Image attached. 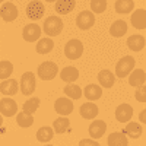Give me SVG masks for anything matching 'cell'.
Returning a JSON list of instances; mask_svg holds the SVG:
<instances>
[{"mask_svg": "<svg viewBox=\"0 0 146 146\" xmlns=\"http://www.w3.org/2000/svg\"><path fill=\"white\" fill-rule=\"evenodd\" d=\"M44 32L48 36H57L63 31V21L58 16H48L44 21Z\"/></svg>", "mask_w": 146, "mask_h": 146, "instance_id": "obj_1", "label": "cell"}, {"mask_svg": "<svg viewBox=\"0 0 146 146\" xmlns=\"http://www.w3.org/2000/svg\"><path fill=\"white\" fill-rule=\"evenodd\" d=\"M135 69V58L131 56H126L120 58L115 64V76L118 78H126L129 73Z\"/></svg>", "mask_w": 146, "mask_h": 146, "instance_id": "obj_2", "label": "cell"}, {"mask_svg": "<svg viewBox=\"0 0 146 146\" xmlns=\"http://www.w3.org/2000/svg\"><path fill=\"white\" fill-rule=\"evenodd\" d=\"M36 73H38L40 79L42 80H51L56 78V75L58 73V67L54 62H44L38 66V70H36Z\"/></svg>", "mask_w": 146, "mask_h": 146, "instance_id": "obj_3", "label": "cell"}, {"mask_svg": "<svg viewBox=\"0 0 146 146\" xmlns=\"http://www.w3.org/2000/svg\"><path fill=\"white\" fill-rule=\"evenodd\" d=\"M64 54L69 60H78L83 54V44L79 40H70L64 47Z\"/></svg>", "mask_w": 146, "mask_h": 146, "instance_id": "obj_4", "label": "cell"}, {"mask_svg": "<svg viewBox=\"0 0 146 146\" xmlns=\"http://www.w3.org/2000/svg\"><path fill=\"white\" fill-rule=\"evenodd\" d=\"M35 76H34V73L31 72H27V73H23L22 78H21V92L25 95V96H29L34 94L35 91Z\"/></svg>", "mask_w": 146, "mask_h": 146, "instance_id": "obj_5", "label": "cell"}, {"mask_svg": "<svg viewBox=\"0 0 146 146\" xmlns=\"http://www.w3.org/2000/svg\"><path fill=\"white\" fill-rule=\"evenodd\" d=\"M94 23H95V15L92 13L91 10H83V12H80V13L78 15V18H76V25H78L79 29H82V31H86V29L92 28Z\"/></svg>", "mask_w": 146, "mask_h": 146, "instance_id": "obj_6", "label": "cell"}, {"mask_svg": "<svg viewBox=\"0 0 146 146\" xmlns=\"http://www.w3.org/2000/svg\"><path fill=\"white\" fill-rule=\"evenodd\" d=\"M44 12H45L44 5L41 2H38V0H32V2L27 6V16L29 19H32V21L41 19L42 15H44Z\"/></svg>", "mask_w": 146, "mask_h": 146, "instance_id": "obj_7", "label": "cell"}, {"mask_svg": "<svg viewBox=\"0 0 146 146\" xmlns=\"http://www.w3.org/2000/svg\"><path fill=\"white\" fill-rule=\"evenodd\" d=\"M22 36H23V40L28 41V42L38 41V38L41 36L40 25H36V23H28V25H25V28L22 31Z\"/></svg>", "mask_w": 146, "mask_h": 146, "instance_id": "obj_8", "label": "cell"}, {"mask_svg": "<svg viewBox=\"0 0 146 146\" xmlns=\"http://www.w3.org/2000/svg\"><path fill=\"white\" fill-rule=\"evenodd\" d=\"M16 113H18V104L12 98H3L0 101V114L2 115L12 117L16 115Z\"/></svg>", "mask_w": 146, "mask_h": 146, "instance_id": "obj_9", "label": "cell"}, {"mask_svg": "<svg viewBox=\"0 0 146 146\" xmlns=\"http://www.w3.org/2000/svg\"><path fill=\"white\" fill-rule=\"evenodd\" d=\"M133 117V108L129 104H121L115 108V118L120 123H129Z\"/></svg>", "mask_w": 146, "mask_h": 146, "instance_id": "obj_10", "label": "cell"}, {"mask_svg": "<svg viewBox=\"0 0 146 146\" xmlns=\"http://www.w3.org/2000/svg\"><path fill=\"white\" fill-rule=\"evenodd\" d=\"M54 110H56V113L60 114V115H69L72 111H73V102L69 100V98H58L56 100V104H54Z\"/></svg>", "mask_w": 146, "mask_h": 146, "instance_id": "obj_11", "label": "cell"}, {"mask_svg": "<svg viewBox=\"0 0 146 146\" xmlns=\"http://www.w3.org/2000/svg\"><path fill=\"white\" fill-rule=\"evenodd\" d=\"M0 16L6 22H12L18 18V7L13 3H3L2 9H0Z\"/></svg>", "mask_w": 146, "mask_h": 146, "instance_id": "obj_12", "label": "cell"}, {"mask_svg": "<svg viewBox=\"0 0 146 146\" xmlns=\"http://www.w3.org/2000/svg\"><path fill=\"white\" fill-rule=\"evenodd\" d=\"M107 131V124L102 120H94L89 126V135L92 139H100L105 135Z\"/></svg>", "mask_w": 146, "mask_h": 146, "instance_id": "obj_13", "label": "cell"}, {"mask_svg": "<svg viewBox=\"0 0 146 146\" xmlns=\"http://www.w3.org/2000/svg\"><path fill=\"white\" fill-rule=\"evenodd\" d=\"M19 91V85L15 79H5L0 83V92L6 96H12Z\"/></svg>", "mask_w": 146, "mask_h": 146, "instance_id": "obj_14", "label": "cell"}, {"mask_svg": "<svg viewBox=\"0 0 146 146\" xmlns=\"http://www.w3.org/2000/svg\"><path fill=\"white\" fill-rule=\"evenodd\" d=\"M130 21H131V25L136 29H145L146 28V12H145V9L135 10Z\"/></svg>", "mask_w": 146, "mask_h": 146, "instance_id": "obj_15", "label": "cell"}, {"mask_svg": "<svg viewBox=\"0 0 146 146\" xmlns=\"http://www.w3.org/2000/svg\"><path fill=\"white\" fill-rule=\"evenodd\" d=\"M83 95H85V98H86L88 101H96V100H100L101 96H102V88L100 86V85H88L86 88L83 89Z\"/></svg>", "mask_w": 146, "mask_h": 146, "instance_id": "obj_16", "label": "cell"}, {"mask_svg": "<svg viewBox=\"0 0 146 146\" xmlns=\"http://www.w3.org/2000/svg\"><path fill=\"white\" fill-rule=\"evenodd\" d=\"M98 107H96L92 101L89 102H85L82 107H80V115L86 120H94L96 115H98Z\"/></svg>", "mask_w": 146, "mask_h": 146, "instance_id": "obj_17", "label": "cell"}, {"mask_svg": "<svg viewBox=\"0 0 146 146\" xmlns=\"http://www.w3.org/2000/svg\"><path fill=\"white\" fill-rule=\"evenodd\" d=\"M129 83L131 86H142L145 85V79H146V75H145V70L143 69H136V70H131L129 73Z\"/></svg>", "mask_w": 146, "mask_h": 146, "instance_id": "obj_18", "label": "cell"}, {"mask_svg": "<svg viewBox=\"0 0 146 146\" xmlns=\"http://www.w3.org/2000/svg\"><path fill=\"white\" fill-rule=\"evenodd\" d=\"M76 2L75 0H57L56 2V12L58 15H67L75 9Z\"/></svg>", "mask_w": 146, "mask_h": 146, "instance_id": "obj_19", "label": "cell"}, {"mask_svg": "<svg viewBox=\"0 0 146 146\" xmlns=\"http://www.w3.org/2000/svg\"><path fill=\"white\" fill-rule=\"evenodd\" d=\"M108 146H127L129 142H127V137L123 131H114L108 136V140H107Z\"/></svg>", "mask_w": 146, "mask_h": 146, "instance_id": "obj_20", "label": "cell"}, {"mask_svg": "<svg viewBox=\"0 0 146 146\" xmlns=\"http://www.w3.org/2000/svg\"><path fill=\"white\" fill-rule=\"evenodd\" d=\"M123 133L126 136L131 137V139H137L142 136V133H143V127L137 123H133V121H129L127 126L123 129Z\"/></svg>", "mask_w": 146, "mask_h": 146, "instance_id": "obj_21", "label": "cell"}, {"mask_svg": "<svg viewBox=\"0 0 146 146\" xmlns=\"http://www.w3.org/2000/svg\"><path fill=\"white\" fill-rule=\"evenodd\" d=\"M127 32V23L126 21H115L111 27H110V34H111L113 36H115V38H121V36H124Z\"/></svg>", "mask_w": 146, "mask_h": 146, "instance_id": "obj_22", "label": "cell"}, {"mask_svg": "<svg viewBox=\"0 0 146 146\" xmlns=\"http://www.w3.org/2000/svg\"><path fill=\"white\" fill-rule=\"evenodd\" d=\"M98 80H100V85H102V88H111L114 82H115V76H114V73H111L110 70H101L98 73Z\"/></svg>", "mask_w": 146, "mask_h": 146, "instance_id": "obj_23", "label": "cell"}, {"mask_svg": "<svg viewBox=\"0 0 146 146\" xmlns=\"http://www.w3.org/2000/svg\"><path fill=\"white\" fill-rule=\"evenodd\" d=\"M60 78L67 83H73L79 78V70L76 67H73V66H67L60 72Z\"/></svg>", "mask_w": 146, "mask_h": 146, "instance_id": "obj_24", "label": "cell"}, {"mask_svg": "<svg viewBox=\"0 0 146 146\" xmlns=\"http://www.w3.org/2000/svg\"><path fill=\"white\" fill-rule=\"evenodd\" d=\"M127 47L131 51H142L145 48V36L131 35L130 38H127Z\"/></svg>", "mask_w": 146, "mask_h": 146, "instance_id": "obj_25", "label": "cell"}, {"mask_svg": "<svg viewBox=\"0 0 146 146\" xmlns=\"http://www.w3.org/2000/svg\"><path fill=\"white\" fill-rule=\"evenodd\" d=\"M54 48V41L51 38H41L38 42H36L35 50L38 54H48Z\"/></svg>", "mask_w": 146, "mask_h": 146, "instance_id": "obj_26", "label": "cell"}, {"mask_svg": "<svg viewBox=\"0 0 146 146\" xmlns=\"http://www.w3.org/2000/svg\"><path fill=\"white\" fill-rule=\"evenodd\" d=\"M135 7V3L133 0H117L115 2V12L120 15H126V13H130Z\"/></svg>", "mask_w": 146, "mask_h": 146, "instance_id": "obj_27", "label": "cell"}, {"mask_svg": "<svg viewBox=\"0 0 146 146\" xmlns=\"http://www.w3.org/2000/svg\"><path fill=\"white\" fill-rule=\"evenodd\" d=\"M69 126H70V121L67 120V117H63V115H62V117H58V118L54 120L53 130H54L56 133H58V135H62V133L67 131Z\"/></svg>", "mask_w": 146, "mask_h": 146, "instance_id": "obj_28", "label": "cell"}, {"mask_svg": "<svg viewBox=\"0 0 146 146\" xmlns=\"http://www.w3.org/2000/svg\"><path fill=\"white\" fill-rule=\"evenodd\" d=\"M53 136H54V130L51 127H48V126L41 127L38 131H36V139H38V142H41V143L50 142L53 139Z\"/></svg>", "mask_w": 146, "mask_h": 146, "instance_id": "obj_29", "label": "cell"}, {"mask_svg": "<svg viewBox=\"0 0 146 146\" xmlns=\"http://www.w3.org/2000/svg\"><path fill=\"white\" fill-rule=\"evenodd\" d=\"M16 123H18V126H21L23 129L31 127L34 124V117H32V114H28L25 111H22V113L16 114Z\"/></svg>", "mask_w": 146, "mask_h": 146, "instance_id": "obj_30", "label": "cell"}, {"mask_svg": "<svg viewBox=\"0 0 146 146\" xmlns=\"http://www.w3.org/2000/svg\"><path fill=\"white\" fill-rule=\"evenodd\" d=\"M63 91H64L66 96H69V98H72V100L82 98V89L78 86V85H67V86H64Z\"/></svg>", "mask_w": 146, "mask_h": 146, "instance_id": "obj_31", "label": "cell"}, {"mask_svg": "<svg viewBox=\"0 0 146 146\" xmlns=\"http://www.w3.org/2000/svg\"><path fill=\"white\" fill-rule=\"evenodd\" d=\"M40 98H36V96H32V98H29L25 104H23V111L28 113V114H34L36 110H38L40 107Z\"/></svg>", "mask_w": 146, "mask_h": 146, "instance_id": "obj_32", "label": "cell"}, {"mask_svg": "<svg viewBox=\"0 0 146 146\" xmlns=\"http://www.w3.org/2000/svg\"><path fill=\"white\" fill-rule=\"evenodd\" d=\"M12 73H13V64L7 60H3L0 62V79H7Z\"/></svg>", "mask_w": 146, "mask_h": 146, "instance_id": "obj_33", "label": "cell"}, {"mask_svg": "<svg viewBox=\"0 0 146 146\" xmlns=\"http://www.w3.org/2000/svg\"><path fill=\"white\" fill-rule=\"evenodd\" d=\"M91 9L94 13H102L107 9V0H91Z\"/></svg>", "mask_w": 146, "mask_h": 146, "instance_id": "obj_34", "label": "cell"}, {"mask_svg": "<svg viewBox=\"0 0 146 146\" xmlns=\"http://www.w3.org/2000/svg\"><path fill=\"white\" fill-rule=\"evenodd\" d=\"M136 100L139 102H145L146 101V88L145 85H142V86H137V91H136Z\"/></svg>", "mask_w": 146, "mask_h": 146, "instance_id": "obj_35", "label": "cell"}, {"mask_svg": "<svg viewBox=\"0 0 146 146\" xmlns=\"http://www.w3.org/2000/svg\"><path fill=\"white\" fill-rule=\"evenodd\" d=\"M79 146H100V143L95 139H82L79 142Z\"/></svg>", "mask_w": 146, "mask_h": 146, "instance_id": "obj_36", "label": "cell"}, {"mask_svg": "<svg viewBox=\"0 0 146 146\" xmlns=\"http://www.w3.org/2000/svg\"><path fill=\"white\" fill-rule=\"evenodd\" d=\"M140 121H142V123H146V120H145V111L140 113Z\"/></svg>", "mask_w": 146, "mask_h": 146, "instance_id": "obj_37", "label": "cell"}, {"mask_svg": "<svg viewBox=\"0 0 146 146\" xmlns=\"http://www.w3.org/2000/svg\"><path fill=\"white\" fill-rule=\"evenodd\" d=\"M2 124H3V117H2V114H0V127H2Z\"/></svg>", "mask_w": 146, "mask_h": 146, "instance_id": "obj_38", "label": "cell"}, {"mask_svg": "<svg viewBox=\"0 0 146 146\" xmlns=\"http://www.w3.org/2000/svg\"><path fill=\"white\" fill-rule=\"evenodd\" d=\"M45 2H48V3H54V2H57V0H45Z\"/></svg>", "mask_w": 146, "mask_h": 146, "instance_id": "obj_39", "label": "cell"}, {"mask_svg": "<svg viewBox=\"0 0 146 146\" xmlns=\"http://www.w3.org/2000/svg\"><path fill=\"white\" fill-rule=\"evenodd\" d=\"M45 146H53V145H45Z\"/></svg>", "mask_w": 146, "mask_h": 146, "instance_id": "obj_40", "label": "cell"}, {"mask_svg": "<svg viewBox=\"0 0 146 146\" xmlns=\"http://www.w3.org/2000/svg\"><path fill=\"white\" fill-rule=\"evenodd\" d=\"M2 2H5V0H0V3H2Z\"/></svg>", "mask_w": 146, "mask_h": 146, "instance_id": "obj_41", "label": "cell"}]
</instances>
